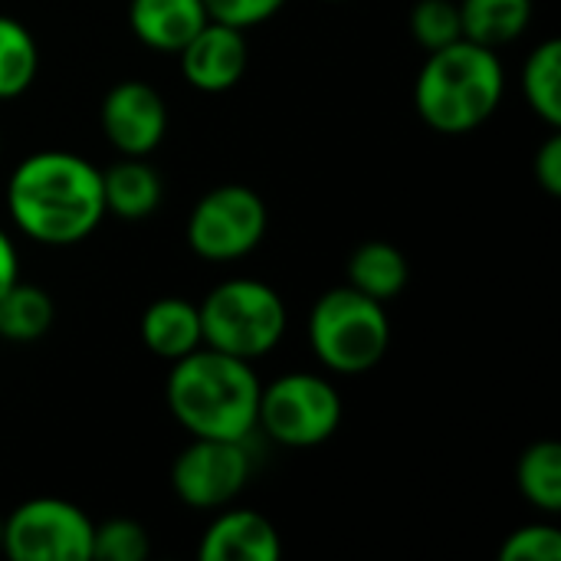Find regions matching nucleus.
Here are the masks:
<instances>
[{
  "label": "nucleus",
  "instance_id": "nucleus-7",
  "mask_svg": "<svg viewBox=\"0 0 561 561\" xmlns=\"http://www.w3.org/2000/svg\"><path fill=\"white\" fill-rule=\"evenodd\" d=\"M266 237V204L247 184L207 191L187 217V247L210 263L250 256Z\"/></svg>",
  "mask_w": 561,
  "mask_h": 561
},
{
  "label": "nucleus",
  "instance_id": "nucleus-19",
  "mask_svg": "<svg viewBox=\"0 0 561 561\" xmlns=\"http://www.w3.org/2000/svg\"><path fill=\"white\" fill-rule=\"evenodd\" d=\"M523 95L549 128H561V43L556 36L529 53L523 66Z\"/></svg>",
  "mask_w": 561,
  "mask_h": 561
},
{
  "label": "nucleus",
  "instance_id": "nucleus-17",
  "mask_svg": "<svg viewBox=\"0 0 561 561\" xmlns=\"http://www.w3.org/2000/svg\"><path fill=\"white\" fill-rule=\"evenodd\" d=\"M463 39L500 49L519 39L533 20V0H460Z\"/></svg>",
  "mask_w": 561,
  "mask_h": 561
},
{
  "label": "nucleus",
  "instance_id": "nucleus-3",
  "mask_svg": "<svg viewBox=\"0 0 561 561\" xmlns=\"http://www.w3.org/2000/svg\"><path fill=\"white\" fill-rule=\"evenodd\" d=\"M503 62L496 49L457 39L434 49L414 82V108L440 135H467L493 118L503 102Z\"/></svg>",
  "mask_w": 561,
  "mask_h": 561
},
{
  "label": "nucleus",
  "instance_id": "nucleus-15",
  "mask_svg": "<svg viewBox=\"0 0 561 561\" xmlns=\"http://www.w3.org/2000/svg\"><path fill=\"white\" fill-rule=\"evenodd\" d=\"M164 194L161 174L145 158H125L102 171V197L105 214L122 220H145L158 210Z\"/></svg>",
  "mask_w": 561,
  "mask_h": 561
},
{
  "label": "nucleus",
  "instance_id": "nucleus-18",
  "mask_svg": "<svg viewBox=\"0 0 561 561\" xmlns=\"http://www.w3.org/2000/svg\"><path fill=\"white\" fill-rule=\"evenodd\" d=\"M56 319V306L46 289L13 283L0 296V339L7 342H36L49 332Z\"/></svg>",
  "mask_w": 561,
  "mask_h": 561
},
{
  "label": "nucleus",
  "instance_id": "nucleus-1",
  "mask_svg": "<svg viewBox=\"0 0 561 561\" xmlns=\"http://www.w3.org/2000/svg\"><path fill=\"white\" fill-rule=\"evenodd\" d=\"M7 210L36 243H79L105 217L102 171L72 151H36L13 168Z\"/></svg>",
  "mask_w": 561,
  "mask_h": 561
},
{
  "label": "nucleus",
  "instance_id": "nucleus-21",
  "mask_svg": "<svg viewBox=\"0 0 561 561\" xmlns=\"http://www.w3.org/2000/svg\"><path fill=\"white\" fill-rule=\"evenodd\" d=\"M519 493L542 513L561 510V447L556 440H539L519 457Z\"/></svg>",
  "mask_w": 561,
  "mask_h": 561
},
{
  "label": "nucleus",
  "instance_id": "nucleus-11",
  "mask_svg": "<svg viewBox=\"0 0 561 561\" xmlns=\"http://www.w3.org/2000/svg\"><path fill=\"white\" fill-rule=\"evenodd\" d=\"M181 59V76L187 85L217 95L233 89L250 62V46H247V30L207 20L178 53Z\"/></svg>",
  "mask_w": 561,
  "mask_h": 561
},
{
  "label": "nucleus",
  "instance_id": "nucleus-16",
  "mask_svg": "<svg viewBox=\"0 0 561 561\" xmlns=\"http://www.w3.org/2000/svg\"><path fill=\"white\" fill-rule=\"evenodd\" d=\"M408 279H411L408 256L388 240H368L348 256V283L345 286L358 289L368 299L388 302L404 293Z\"/></svg>",
  "mask_w": 561,
  "mask_h": 561
},
{
  "label": "nucleus",
  "instance_id": "nucleus-13",
  "mask_svg": "<svg viewBox=\"0 0 561 561\" xmlns=\"http://www.w3.org/2000/svg\"><path fill=\"white\" fill-rule=\"evenodd\" d=\"M204 0H131L128 26L148 49L181 53L184 43L207 23Z\"/></svg>",
  "mask_w": 561,
  "mask_h": 561
},
{
  "label": "nucleus",
  "instance_id": "nucleus-27",
  "mask_svg": "<svg viewBox=\"0 0 561 561\" xmlns=\"http://www.w3.org/2000/svg\"><path fill=\"white\" fill-rule=\"evenodd\" d=\"M20 279V260H16V250L10 243V237L0 230V296Z\"/></svg>",
  "mask_w": 561,
  "mask_h": 561
},
{
  "label": "nucleus",
  "instance_id": "nucleus-10",
  "mask_svg": "<svg viewBox=\"0 0 561 561\" xmlns=\"http://www.w3.org/2000/svg\"><path fill=\"white\" fill-rule=\"evenodd\" d=\"M102 131L125 158H148L168 131V105L161 92L141 79L115 82L102 99Z\"/></svg>",
  "mask_w": 561,
  "mask_h": 561
},
{
  "label": "nucleus",
  "instance_id": "nucleus-28",
  "mask_svg": "<svg viewBox=\"0 0 561 561\" xmlns=\"http://www.w3.org/2000/svg\"><path fill=\"white\" fill-rule=\"evenodd\" d=\"M0 546H3V519H0Z\"/></svg>",
  "mask_w": 561,
  "mask_h": 561
},
{
  "label": "nucleus",
  "instance_id": "nucleus-22",
  "mask_svg": "<svg viewBox=\"0 0 561 561\" xmlns=\"http://www.w3.org/2000/svg\"><path fill=\"white\" fill-rule=\"evenodd\" d=\"M411 33L427 53L463 39L460 7L454 0H417L411 10Z\"/></svg>",
  "mask_w": 561,
  "mask_h": 561
},
{
  "label": "nucleus",
  "instance_id": "nucleus-5",
  "mask_svg": "<svg viewBox=\"0 0 561 561\" xmlns=\"http://www.w3.org/2000/svg\"><path fill=\"white\" fill-rule=\"evenodd\" d=\"M197 312L204 345L243 362L273 352L289 325L283 296L260 279H227L214 286Z\"/></svg>",
  "mask_w": 561,
  "mask_h": 561
},
{
  "label": "nucleus",
  "instance_id": "nucleus-8",
  "mask_svg": "<svg viewBox=\"0 0 561 561\" xmlns=\"http://www.w3.org/2000/svg\"><path fill=\"white\" fill-rule=\"evenodd\" d=\"M95 523L69 500L36 496L3 519V552L13 561L92 559Z\"/></svg>",
  "mask_w": 561,
  "mask_h": 561
},
{
  "label": "nucleus",
  "instance_id": "nucleus-25",
  "mask_svg": "<svg viewBox=\"0 0 561 561\" xmlns=\"http://www.w3.org/2000/svg\"><path fill=\"white\" fill-rule=\"evenodd\" d=\"M283 3L286 0H204V10L217 23L250 30V26H260L270 16H276Z\"/></svg>",
  "mask_w": 561,
  "mask_h": 561
},
{
  "label": "nucleus",
  "instance_id": "nucleus-9",
  "mask_svg": "<svg viewBox=\"0 0 561 561\" xmlns=\"http://www.w3.org/2000/svg\"><path fill=\"white\" fill-rule=\"evenodd\" d=\"M247 440L194 437L171 467V486L178 500L191 510H224L250 483Z\"/></svg>",
  "mask_w": 561,
  "mask_h": 561
},
{
  "label": "nucleus",
  "instance_id": "nucleus-24",
  "mask_svg": "<svg viewBox=\"0 0 561 561\" xmlns=\"http://www.w3.org/2000/svg\"><path fill=\"white\" fill-rule=\"evenodd\" d=\"M561 559V533L549 523H533L516 529L503 549L500 561H559Z\"/></svg>",
  "mask_w": 561,
  "mask_h": 561
},
{
  "label": "nucleus",
  "instance_id": "nucleus-2",
  "mask_svg": "<svg viewBox=\"0 0 561 561\" xmlns=\"http://www.w3.org/2000/svg\"><path fill=\"white\" fill-rule=\"evenodd\" d=\"M171 365L168 408L191 437L247 440L253 434L263 385L250 362L201 345Z\"/></svg>",
  "mask_w": 561,
  "mask_h": 561
},
{
  "label": "nucleus",
  "instance_id": "nucleus-12",
  "mask_svg": "<svg viewBox=\"0 0 561 561\" xmlns=\"http://www.w3.org/2000/svg\"><path fill=\"white\" fill-rule=\"evenodd\" d=\"M197 552L204 561H279L283 539L266 516L253 510H227L207 526Z\"/></svg>",
  "mask_w": 561,
  "mask_h": 561
},
{
  "label": "nucleus",
  "instance_id": "nucleus-26",
  "mask_svg": "<svg viewBox=\"0 0 561 561\" xmlns=\"http://www.w3.org/2000/svg\"><path fill=\"white\" fill-rule=\"evenodd\" d=\"M536 181L549 197L561 194V135L559 128L542 141V148L536 151Z\"/></svg>",
  "mask_w": 561,
  "mask_h": 561
},
{
  "label": "nucleus",
  "instance_id": "nucleus-4",
  "mask_svg": "<svg viewBox=\"0 0 561 561\" xmlns=\"http://www.w3.org/2000/svg\"><path fill=\"white\" fill-rule=\"evenodd\" d=\"M309 345L335 375L371 371L391 345L385 302L362 296L352 286H335L309 312Z\"/></svg>",
  "mask_w": 561,
  "mask_h": 561
},
{
  "label": "nucleus",
  "instance_id": "nucleus-20",
  "mask_svg": "<svg viewBox=\"0 0 561 561\" xmlns=\"http://www.w3.org/2000/svg\"><path fill=\"white\" fill-rule=\"evenodd\" d=\"M39 72V49L33 33L0 13V102L23 95Z\"/></svg>",
  "mask_w": 561,
  "mask_h": 561
},
{
  "label": "nucleus",
  "instance_id": "nucleus-23",
  "mask_svg": "<svg viewBox=\"0 0 561 561\" xmlns=\"http://www.w3.org/2000/svg\"><path fill=\"white\" fill-rule=\"evenodd\" d=\"M148 533L135 519H108L92 529V559L141 561L148 559Z\"/></svg>",
  "mask_w": 561,
  "mask_h": 561
},
{
  "label": "nucleus",
  "instance_id": "nucleus-6",
  "mask_svg": "<svg viewBox=\"0 0 561 561\" xmlns=\"http://www.w3.org/2000/svg\"><path fill=\"white\" fill-rule=\"evenodd\" d=\"M342 424V398L332 381L293 371L260 388L256 427L283 447H319Z\"/></svg>",
  "mask_w": 561,
  "mask_h": 561
},
{
  "label": "nucleus",
  "instance_id": "nucleus-14",
  "mask_svg": "<svg viewBox=\"0 0 561 561\" xmlns=\"http://www.w3.org/2000/svg\"><path fill=\"white\" fill-rule=\"evenodd\" d=\"M141 342L148 345L151 355H158L164 362H178V358L191 355L194 348L204 345L197 306L181 296L154 299L141 312Z\"/></svg>",
  "mask_w": 561,
  "mask_h": 561
}]
</instances>
